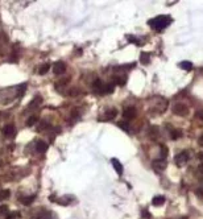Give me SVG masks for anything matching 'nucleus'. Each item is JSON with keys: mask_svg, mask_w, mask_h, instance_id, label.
<instances>
[{"mask_svg": "<svg viewBox=\"0 0 203 219\" xmlns=\"http://www.w3.org/2000/svg\"><path fill=\"white\" fill-rule=\"evenodd\" d=\"M171 23V19L169 16H158L156 19L149 20V25L156 29V31H161V29H165L169 24Z\"/></svg>", "mask_w": 203, "mask_h": 219, "instance_id": "1", "label": "nucleus"}, {"mask_svg": "<svg viewBox=\"0 0 203 219\" xmlns=\"http://www.w3.org/2000/svg\"><path fill=\"white\" fill-rule=\"evenodd\" d=\"M190 160V153L189 151H182L176 156V164L178 166H182Z\"/></svg>", "mask_w": 203, "mask_h": 219, "instance_id": "2", "label": "nucleus"}, {"mask_svg": "<svg viewBox=\"0 0 203 219\" xmlns=\"http://www.w3.org/2000/svg\"><path fill=\"white\" fill-rule=\"evenodd\" d=\"M173 112L178 116H186L187 114H189V108H187V106L184 103H177L173 106Z\"/></svg>", "mask_w": 203, "mask_h": 219, "instance_id": "3", "label": "nucleus"}, {"mask_svg": "<svg viewBox=\"0 0 203 219\" xmlns=\"http://www.w3.org/2000/svg\"><path fill=\"white\" fill-rule=\"evenodd\" d=\"M136 116H137V110H136V107H133V106L125 107L124 111H123V118H124L127 122L136 119Z\"/></svg>", "mask_w": 203, "mask_h": 219, "instance_id": "4", "label": "nucleus"}, {"mask_svg": "<svg viewBox=\"0 0 203 219\" xmlns=\"http://www.w3.org/2000/svg\"><path fill=\"white\" fill-rule=\"evenodd\" d=\"M152 166H153V169H154L156 172H162V170H165V169H166L167 162H166L165 158H157V160H153Z\"/></svg>", "mask_w": 203, "mask_h": 219, "instance_id": "5", "label": "nucleus"}, {"mask_svg": "<svg viewBox=\"0 0 203 219\" xmlns=\"http://www.w3.org/2000/svg\"><path fill=\"white\" fill-rule=\"evenodd\" d=\"M65 71H66V63L65 62L58 61V62L54 63V66H53L54 75H62V74H65Z\"/></svg>", "mask_w": 203, "mask_h": 219, "instance_id": "6", "label": "nucleus"}, {"mask_svg": "<svg viewBox=\"0 0 203 219\" xmlns=\"http://www.w3.org/2000/svg\"><path fill=\"white\" fill-rule=\"evenodd\" d=\"M15 133H16V127L13 124H7L6 127L3 128V135L7 137H13Z\"/></svg>", "mask_w": 203, "mask_h": 219, "instance_id": "7", "label": "nucleus"}, {"mask_svg": "<svg viewBox=\"0 0 203 219\" xmlns=\"http://www.w3.org/2000/svg\"><path fill=\"white\" fill-rule=\"evenodd\" d=\"M116 115H117V110L116 108H111L104 114V116H103L102 120H112L113 118H116Z\"/></svg>", "mask_w": 203, "mask_h": 219, "instance_id": "8", "label": "nucleus"}, {"mask_svg": "<svg viewBox=\"0 0 203 219\" xmlns=\"http://www.w3.org/2000/svg\"><path fill=\"white\" fill-rule=\"evenodd\" d=\"M36 151L38 153H45L48 151V144L45 141H42V140H38L36 143Z\"/></svg>", "mask_w": 203, "mask_h": 219, "instance_id": "9", "label": "nucleus"}, {"mask_svg": "<svg viewBox=\"0 0 203 219\" xmlns=\"http://www.w3.org/2000/svg\"><path fill=\"white\" fill-rule=\"evenodd\" d=\"M125 82H127L125 78H121L119 75H112V78H111V83L112 84H117V86H124Z\"/></svg>", "mask_w": 203, "mask_h": 219, "instance_id": "10", "label": "nucleus"}, {"mask_svg": "<svg viewBox=\"0 0 203 219\" xmlns=\"http://www.w3.org/2000/svg\"><path fill=\"white\" fill-rule=\"evenodd\" d=\"M41 102H42V98H41V97H36V98H34L31 103L28 104V111H29V110H34V108H37V107H38V104L41 103Z\"/></svg>", "mask_w": 203, "mask_h": 219, "instance_id": "11", "label": "nucleus"}, {"mask_svg": "<svg viewBox=\"0 0 203 219\" xmlns=\"http://www.w3.org/2000/svg\"><path fill=\"white\" fill-rule=\"evenodd\" d=\"M158 133H160V129H158V127H156V126L150 127V128H149V131H148V135L150 136L152 140H156L157 136H158Z\"/></svg>", "mask_w": 203, "mask_h": 219, "instance_id": "12", "label": "nucleus"}, {"mask_svg": "<svg viewBox=\"0 0 203 219\" xmlns=\"http://www.w3.org/2000/svg\"><path fill=\"white\" fill-rule=\"evenodd\" d=\"M112 165H113V168H115L116 173L119 174V176H121V174H123V165L119 162V160H116V158H112Z\"/></svg>", "mask_w": 203, "mask_h": 219, "instance_id": "13", "label": "nucleus"}, {"mask_svg": "<svg viewBox=\"0 0 203 219\" xmlns=\"http://www.w3.org/2000/svg\"><path fill=\"white\" fill-rule=\"evenodd\" d=\"M152 203H153V206H161V205H164V203H165V197L164 195H157V197H154L152 200Z\"/></svg>", "mask_w": 203, "mask_h": 219, "instance_id": "14", "label": "nucleus"}, {"mask_svg": "<svg viewBox=\"0 0 203 219\" xmlns=\"http://www.w3.org/2000/svg\"><path fill=\"white\" fill-rule=\"evenodd\" d=\"M103 83L100 79H95V81H94V83H92V87H94V90H96L98 92H102V88H103Z\"/></svg>", "mask_w": 203, "mask_h": 219, "instance_id": "15", "label": "nucleus"}, {"mask_svg": "<svg viewBox=\"0 0 203 219\" xmlns=\"http://www.w3.org/2000/svg\"><path fill=\"white\" fill-rule=\"evenodd\" d=\"M113 91V84L112 83H104L102 88V94H111Z\"/></svg>", "mask_w": 203, "mask_h": 219, "instance_id": "16", "label": "nucleus"}, {"mask_svg": "<svg viewBox=\"0 0 203 219\" xmlns=\"http://www.w3.org/2000/svg\"><path fill=\"white\" fill-rule=\"evenodd\" d=\"M182 136V132L181 131H178V129H174V128H171L170 129V137H171V140H178Z\"/></svg>", "mask_w": 203, "mask_h": 219, "instance_id": "17", "label": "nucleus"}, {"mask_svg": "<svg viewBox=\"0 0 203 219\" xmlns=\"http://www.w3.org/2000/svg\"><path fill=\"white\" fill-rule=\"evenodd\" d=\"M70 82V77H67V78H62L61 81H58L56 84H54V86H56V88L57 90H59V87H62V86H66V84Z\"/></svg>", "mask_w": 203, "mask_h": 219, "instance_id": "18", "label": "nucleus"}, {"mask_svg": "<svg viewBox=\"0 0 203 219\" xmlns=\"http://www.w3.org/2000/svg\"><path fill=\"white\" fill-rule=\"evenodd\" d=\"M150 61V54H148V53H141V56H140V62L142 65H148Z\"/></svg>", "mask_w": 203, "mask_h": 219, "instance_id": "19", "label": "nucleus"}, {"mask_svg": "<svg viewBox=\"0 0 203 219\" xmlns=\"http://www.w3.org/2000/svg\"><path fill=\"white\" fill-rule=\"evenodd\" d=\"M79 94H81V90H79L78 87H71V88H69V91H67V95L71 97V98L78 97Z\"/></svg>", "mask_w": 203, "mask_h": 219, "instance_id": "20", "label": "nucleus"}, {"mask_svg": "<svg viewBox=\"0 0 203 219\" xmlns=\"http://www.w3.org/2000/svg\"><path fill=\"white\" fill-rule=\"evenodd\" d=\"M20 201H21V203H23V205H25V206H29V205H31V203L34 201V195H29V197H23L21 198V200H20Z\"/></svg>", "mask_w": 203, "mask_h": 219, "instance_id": "21", "label": "nucleus"}, {"mask_svg": "<svg viewBox=\"0 0 203 219\" xmlns=\"http://www.w3.org/2000/svg\"><path fill=\"white\" fill-rule=\"evenodd\" d=\"M180 67L184 69V70H186V71H190L191 69H192V65H191V62H189V61H182V62L180 63Z\"/></svg>", "mask_w": 203, "mask_h": 219, "instance_id": "22", "label": "nucleus"}, {"mask_svg": "<svg viewBox=\"0 0 203 219\" xmlns=\"http://www.w3.org/2000/svg\"><path fill=\"white\" fill-rule=\"evenodd\" d=\"M49 69H50V65H49V63H44V65H41V67H40L38 74H40V75H45V74L49 71Z\"/></svg>", "mask_w": 203, "mask_h": 219, "instance_id": "23", "label": "nucleus"}, {"mask_svg": "<svg viewBox=\"0 0 203 219\" xmlns=\"http://www.w3.org/2000/svg\"><path fill=\"white\" fill-rule=\"evenodd\" d=\"M38 218H41V219H57L52 211H42L41 217H38Z\"/></svg>", "mask_w": 203, "mask_h": 219, "instance_id": "24", "label": "nucleus"}, {"mask_svg": "<svg viewBox=\"0 0 203 219\" xmlns=\"http://www.w3.org/2000/svg\"><path fill=\"white\" fill-rule=\"evenodd\" d=\"M38 122V116H36V115H32V116H29L28 118V120H27V126L28 127H32V126H34Z\"/></svg>", "mask_w": 203, "mask_h": 219, "instance_id": "25", "label": "nucleus"}, {"mask_svg": "<svg viewBox=\"0 0 203 219\" xmlns=\"http://www.w3.org/2000/svg\"><path fill=\"white\" fill-rule=\"evenodd\" d=\"M9 195H11L9 190H0V201H6V200H8Z\"/></svg>", "mask_w": 203, "mask_h": 219, "instance_id": "26", "label": "nucleus"}, {"mask_svg": "<svg viewBox=\"0 0 203 219\" xmlns=\"http://www.w3.org/2000/svg\"><path fill=\"white\" fill-rule=\"evenodd\" d=\"M167 153H169V151H167V147L166 145H161L160 147V155H161V158H165L167 156Z\"/></svg>", "mask_w": 203, "mask_h": 219, "instance_id": "27", "label": "nucleus"}, {"mask_svg": "<svg viewBox=\"0 0 203 219\" xmlns=\"http://www.w3.org/2000/svg\"><path fill=\"white\" fill-rule=\"evenodd\" d=\"M27 90V83H24V84H20V86L17 87V97H21L24 92H25Z\"/></svg>", "mask_w": 203, "mask_h": 219, "instance_id": "28", "label": "nucleus"}, {"mask_svg": "<svg viewBox=\"0 0 203 219\" xmlns=\"http://www.w3.org/2000/svg\"><path fill=\"white\" fill-rule=\"evenodd\" d=\"M69 200H74V198H73V197L61 198V200H57V202L59 203V205H63V206H66V205H70V202H69Z\"/></svg>", "mask_w": 203, "mask_h": 219, "instance_id": "29", "label": "nucleus"}, {"mask_svg": "<svg viewBox=\"0 0 203 219\" xmlns=\"http://www.w3.org/2000/svg\"><path fill=\"white\" fill-rule=\"evenodd\" d=\"M117 126L120 127V128H123V129H124V131H127V132L129 131V124H127L125 122H120V123L117 124Z\"/></svg>", "mask_w": 203, "mask_h": 219, "instance_id": "30", "label": "nucleus"}, {"mask_svg": "<svg viewBox=\"0 0 203 219\" xmlns=\"http://www.w3.org/2000/svg\"><path fill=\"white\" fill-rule=\"evenodd\" d=\"M0 215H8V207L6 205L0 206Z\"/></svg>", "mask_w": 203, "mask_h": 219, "instance_id": "31", "label": "nucleus"}, {"mask_svg": "<svg viewBox=\"0 0 203 219\" xmlns=\"http://www.w3.org/2000/svg\"><path fill=\"white\" fill-rule=\"evenodd\" d=\"M127 38H128V40H129V41H132V42H135V44H137V45H138V40H137L136 37H133V36H128Z\"/></svg>", "mask_w": 203, "mask_h": 219, "instance_id": "32", "label": "nucleus"}, {"mask_svg": "<svg viewBox=\"0 0 203 219\" xmlns=\"http://www.w3.org/2000/svg\"><path fill=\"white\" fill-rule=\"evenodd\" d=\"M142 218H150V214H148V211L144 210L142 211Z\"/></svg>", "mask_w": 203, "mask_h": 219, "instance_id": "33", "label": "nucleus"}, {"mask_svg": "<svg viewBox=\"0 0 203 219\" xmlns=\"http://www.w3.org/2000/svg\"><path fill=\"white\" fill-rule=\"evenodd\" d=\"M184 219H187V218H184Z\"/></svg>", "mask_w": 203, "mask_h": 219, "instance_id": "34", "label": "nucleus"}]
</instances>
